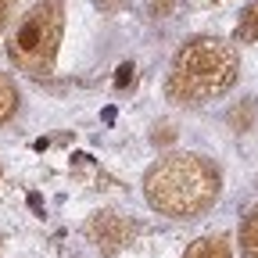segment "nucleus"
Masks as SVG:
<instances>
[{"label": "nucleus", "mask_w": 258, "mask_h": 258, "mask_svg": "<svg viewBox=\"0 0 258 258\" xmlns=\"http://www.w3.org/2000/svg\"><path fill=\"white\" fill-rule=\"evenodd\" d=\"M61 32H64V0L32 4L11 29V40H8L11 64L25 76H47L57 61Z\"/></svg>", "instance_id": "3"}, {"label": "nucleus", "mask_w": 258, "mask_h": 258, "mask_svg": "<svg viewBox=\"0 0 258 258\" xmlns=\"http://www.w3.org/2000/svg\"><path fill=\"white\" fill-rule=\"evenodd\" d=\"M254 40H258V0H251L237 22V43H254Z\"/></svg>", "instance_id": "6"}, {"label": "nucleus", "mask_w": 258, "mask_h": 258, "mask_svg": "<svg viewBox=\"0 0 258 258\" xmlns=\"http://www.w3.org/2000/svg\"><path fill=\"white\" fill-rule=\"evenodd\" d=\"M222 176L205 154H169L144 176V198L169 219H194L215 205Z\"/></svg>", "instance_id": "1"}, {"label": "nucleus", "mask_w": 258, "mask_h": 258, "mask_svg": "<svg viewBox=\"0 0 258 258\" xmlns=\"http://www.w3.org/2000/svg\"><path fill=\"white\" fill-rule=\"evenodd\" d=\"M240 247H244V258H258V208L240 226Z\"/></svg>", "instance_id": "8"}, {"label": "nucleus", "mask_w": 258, "mask_h": 258, "mask_svg": "<svg viewBox=\"0 0 258 258\" xmlns=\"http://www.w3.org/2000/svg\"><path fill=\"white\" fill-rule=\"evenodd\" d=\"M11 8H15V0H0V32H4V25L11 18Z\"/></svg>", "instance_id": "10"}, {"label": "nucleus", "mask_w": 258, "mask_h": 258, "mask_svg": "<svg viewBox=\"0 0 258 258\" xmlns=\"http://www.w3.org/2000/svg\"><path fill=\"white\" fill-rule=\"evenodd\" d=\"M183 258H233L230 251V240H226L222 233H208V237H198Z\"/></svg>", "instance_id": "5"}, {"label": "nucleus", "mask_w": 258, "mask_h": 258, "mask_svg": "<svg viewBox=\"0 0 258 258\" xmlns=\"http://www.w3.org/2000/svg\"><path fill=\"white\" fill-rule=\"evenodd\" d=\"M151 8H154L158 15H169V11H172V0H151Z\"/></svg>", "instance_id": "11"}, {"label": "nucleus", "mask_w": 258, "mask_h": 258, "mask_svg": "<svg viewBox=\"0 0 258 258\" xmlns=\"http://www.w3.org/2000/svg\"><path fill=\"white\" fill-rule=\"evenodd\" d=\"M15 111H18V90L4 72H0V125H4Z\"/></svg>", "instance_id": "7"}, {"label": "nucleus", "mask_w": 258, "mask_h": 258, "mask_svg": "<svg viewBox=\"0 0 258 258\" xmlns=\"http://www.w3.org/2000/svg\"><path fill=\"white\" fill-rule=\"evenodd\" d=\"M237 47L226 43L219 36H194L186 40L165 79V93L172 104H208L215 97H222L237 83Z\"/></svg>", "instance_id": "2"}, {"label": "nucleus", "mask_w": 258, "mask_h": 258, "mask_svg": "<svg viewBox=\"0 0 258 258\" xmlns=\"http://www.w3.org/2000/svg\"><path fill=\"white\" fill-rule=\"evenodd\" d=\"M133 72H137V69H133V64H129V61H125V64H118V76H115V86H118V90H125L129 83H133Z\"/></svg>", "instance_id": "9"}, {"label": "nucleus", "mask_w": 258, "mask_h": 258, "mask_svg": "<svg viewBox=\"0 0 258 258\" xmlns=\"http://www.w3.org/2000/svg\"><path fill=\"white\" fill-rule=\"evenodd\" d=\"M86 237H90V244H97V251L115 254V251H122L129 240L137 237V226L125 215H118V212H97L86 222Z\"/></svg>", "instance_id": "4"}]
</instances>
